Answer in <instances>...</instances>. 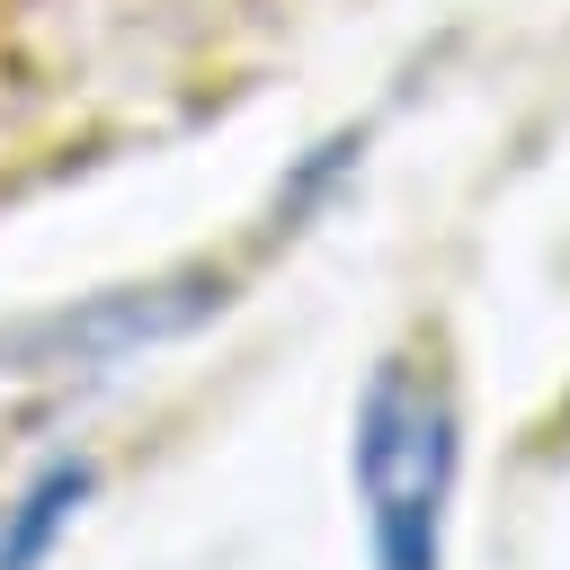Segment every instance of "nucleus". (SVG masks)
<instances>
[{
  "label": "nucleus",
  "mask_w": 570,
  "mask_h": 570,
  "mask_svg": "<svg viewBox=\"0 0 570 570\" xmlns=\"http://www.w3.org/2000/svg\"><path fill=\"white\" fill-rule=\"evenodd\" d=\"M347 481H356L365 570H445L454 481H463V401L436 356L419 347L374 356L347 410Z\"/></svg>",
  "instance_id": "1"
},
{
  "label": "nucleus",
  "mask_w": 570,
  "mask_h": 570,
  "mask_svg": "<svg viewBox=\"0 0 570 570\" xmlns=\"http://www.w3.org/2000/svg\"><path fill=\"white\" fill-rule=\"evenodd\" d=\"M223 303H232L223 267H169L142 285H98V294H71V303L9 321L0 374H116V365H142L151 347L196 338Z\"/></svg>",
  "instance_id": "2"
},
{
  "label": "nucleus",
  "mask_w": 570,
  "mask_h": 570,
  "mask_svg": "<svg viewBox=\"0 0 570 570\" xmlns=\"http://www.w3.org/2000/svg\"><path fill=\"white\" fill-rule=\"evenodd\" d=\"M89 499H98V463H89V454L36 463V472L9 490V508H0V570H45V561L71 543V525H80Z\"/></svg>",
  "instance_id": "3"
}]
</instances>
